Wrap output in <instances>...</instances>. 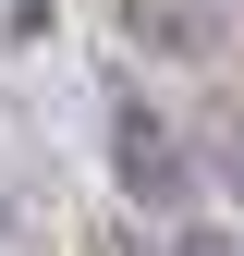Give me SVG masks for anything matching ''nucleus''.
<instances>
[{"instance_id":"1","label":"nucleus","mask_w":244,"mask_h":256,"mask_svg":"<svg viewBox=\"0 0 244 256\" xmlns=\"http://www.w3.org/2000/svg\"><path fill=\"white\" fill-rule=\"evenodd\" d=\"M110 171H122V196L159 208V220H183V196H196V146H183V122L146 110L134 86H110Z\"/></svg>"},{"instance_id":"3","label":"nucleus","mask_w":244,"mask_h":256,"mask_svg":"<svg viewBox=\"0 0 244 256\" xmlns=\"http://www.w3.org/2000/svg\"><path fill=\"white\" fill-rule=\"evenodd\" d=\"M74 256H146V244H134V220H86V244H74Z\"/></svg>"},{"instance_id":"4","label":"nucleus","mask_w":244,"mask_h":256,"mask_svg":"<svg viewBox=\"0 0 244 256\" xmlns=\"http://www.w3.org/2000/svg\"><path fill=\"white\" fill-rule=\"evenodd\" d=\"M171 256H244V232H220V220H183V244Z\"/></svg>"},{"instance_id":"2","label":"nucleus","mask_w":244,"mask_h":256,"mask_svg":"<svg viewBox=\"0 0 244 256\" xmlns=\"http://www.w3.org/2000/svg\"><path fill=\"white\" fill-rule=\"evenodd\" d=\"M110 24L146 37L159 61H208V49H220V12H208V0H110Z\"/></svg>"}]
</instances>
